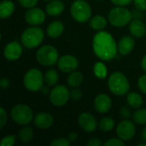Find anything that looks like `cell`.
<instances>
[{
    "instance_id": "cell-1",
    "label": "cell",
    "mask_w": 146,
    "mask_h": 146,
    "mask_svg": "<svg viewBox=\"0 0 146 146\" xmlns=\"http://www.w3.org/2000/svg\"><path fill=\"white\" fill-rule=\"evenodd\" d=\"M92 48L95 55L103 61L114 59L118 51L114 38L110 33L105 31H99L94 35Z\"/></svg>"
},
{
    "instance_id": "cell-2",
    "label": "cell",
    "mask_w": 146,
    "mask_h": 146,
    "mask_svg": "<svg viewBox=\"0 0 146 146\" xmlns=\"http://www.w3.org/2000/svg\"><path fill=\"white\" fill-rule=\"evenodd\" d=\"M108 86L110 91L116 96H123L128 93L130 84L126 75L119 71L110 74L108 80Z\"/></svg>"
},
{
    "instance_id": "cell-3",
    "label": "cell",
    "mask_w": 146,
    "mask_h": 146,
    "mask_svg": "<svg viewBox=\"0 0 146 146\" xmlns=\"http://www.w3.org/2000/svg\"><path fill=\"white\" fill-rule=\"evenodd\" d=\"M44 33L43 29L36 26H33L25 29L21 34V40L22 44L27 49L38 47L44 40Z\"/></svg>"
},
{
    "instance_id": "cell-4",
    "label": "cell",
    "mask_w": 146,
    "mask_h": 146,
    "mask_svg": "<svg viewBox=\"0 0 146 146\" xmlns=\"http://www.w3.org/2000/svg\"><path fill=\"white\" fill-rule=\"evenodd\" d=\"M132 12L124 6H116L113 8L108 15L110 23L116 27H121L132 21Z\"/></svg>"
},
{
    "instance_id": "cell-5",
    "label": "cell",
    "mask_w": 146,
    "mask_h": 146,
    "mask_svg": "<svg viewBox=\"0 0 146 146\" xmlns=\"http://www.w3.org/2000/svg\"><path fill=\"white\" fill-rule=\"evenodd\" d=\"M36 59L38 63L45 67L55 65L59 60L57 50L52 45H44L36 53Z\"/></svg>"
},
{
    "instance_id": "cell-6",
    "label": "cell",
    "mask_w": 146,
    "mask_h": 146,
    "mask_svg": "<svg viewBox=\"0 0 146 146\" xmlns=\"http://www.w3.org/2000/svg\"><path fill=\"white\" fill-rule=\"evenodd\" d=\"M70 13L74 20L78 22H86L92 16V8L85 0L74 1L70 8Z\"/></svg>"
},
{
    "instance_id": "cell-7",
    "label": "cell",
    "mask_w": 146,
    "mask_h": 146,
    "mask_svg": "<svg viewBox=\"0 0 146 146\" xmlns=\"http://www.w3.org/2000/svg\"><path fill=\"white\" fill-rule=\"evenodd\" d=\"M44 82V75L38 68L29 69L23 78L24 86L30 92H38L41 90Z\"/></svg>"
},
{
    "instance_id": "cell-8",
    "label": "cell",
    "mask_w": 146,
    "mask_h": 146,
    "mask_svg": "<svg viewBox=\"0 0 146 146\" xmlns=\"http://www.w3.org/2000/svg\"><path fill=\"white\" fill-rule=\"evenodd\" d=\"M12 120L21 126L29 124L33 119V113L32 109L26 104H16L15 105L10 112Z\"/></svg>"
},
{
    "instance_id": "cell-9",
    "label": "cell",
    "mask_w": 146,
    "mask_h": 146,
    "mask_svg": "<svg viewBox=\"0 0 146 146\" xmlns=\"http://www.w3.org/2000/svg\"><path fill=\"white\" fill-rule=\"evenodd\" d=\"M70 98V92L67 86L59 85L55 86L50 92V101L56 107H61L67 104Z\"/></svg>"
},
{
    "instance_id": "cell-10",
    "label": "cell",
    "mask_w": 146,
    "mask_h": 146,
    "mask_svg": "<svg viewBox=\"0 0 146 146\" xmlns=\"http://www.w3.org/2000/svg\"><path fill=\"white\" fill-rule=\"evenodd\" d=\"M136 132L135 125L129 120H124L121 121L116 127V134L118 138L123 141H128L134 136Z\"/></svg>"
},
{
    "instance_id": "cell-11",
    "label": "cell",
    "mask_w": 146,
    "mask_h": 146,
    "mask_svg": "<svg viewBox=\"0 0 146 146\" xmlns=\"http://www.w3.org/2000/svg\"><path fill=\"white\" fill-rule=\"evenodd\" d=\"M58 68L63 73H71L74 71L78 66L79 62L77 58L72 55H64L61 56L57 62Z\"/></svg>"
},
{
    "instance_id": "cell-12",
    "label": "cell",
    "mask_w": 146,
    "mask_h": 146,
    "mask_svg": "<svg viewBox=\"0 0 146 146\" xmlns=\"http://www.w3.org/2000/svg\"><path fill=\"white\" fill-rule=\"evenodd\" d=\"M44 20L45 14L39 8H31L25 13V21L32 26L41 25Z\"/></svg>"
},
{
    "instance_id": "cell-13",
    "label": "cell",
    "mask_w": 146,
    "mask_h": 146,
    "mask_svg": "<svg viewBox=\"0 0 146 146\" xmlns=\"http://www.w3.org/2000/svg\"><path fill=\"white\" fill-rule=\"evenodd\" d=\"M22 54V47L17 41H11L3 49V56L9 61H15Z\"/></svg>"
},
{
    "instance_id": "cell-14",
    "label": "cell",
    "mask_w": 146,
    "mask_h": 146,
    "mask_svg": "<svg viewBox=\"0 0 146 146\" xmlns=\"http://www.w3.org/2000/svg\"><path fill=\"white\" fill-rule=\"evenodd\" d=\"M78 123L81 129L87 133H92L96 130L98 122L96 118L89 113H82L79 115Z\"/></svg>"
},
{
    "instance_id": "cell-15",
    "label": "cell",
    "mask_w": 146,
    "mask_h": 146,
    "mask_svg": "<svg viewBox=\"0 0 146 146\" xmlns=\"http://www.w3.org/2000/svg\"><path fill=\"white\" fill-rule=\"evenodd\" d=\"M112 101L109 95L101 93L98 95L94 100V108L100 114H105L111 109Z\"/></svg>"
},
{
    "instance_id": "cell-16",
    "label": "cell",
    "mask_w": 146,
    "mask_h": 146,
    "mask_svg": "<svg viewBox=\"0 0 146 146\" xmlns=\"http://www.w3.org/2000/svg\"><path fill=\"white\" fill-rule=\"evenodd\" d=\"M34 125L40 129H48L50 128L54 122V118L53 116L45 112H41L38 113V115H35L34 117Z\"/></svg>"
},
{
    "instance_id": "cell-17",
    "label": "cell",
    "mask_w": 146,
    "mask_h": 146,
    "mask_svg": "<svg viewBox=\"0 0 146 146\" xmlns=\"http://www.w3.org/2000/svg\"><path fill=\"white\" fill-rule=\"evenodd\" d=\"M135 46V41L134 39L130 37V36H124L122 37L119 43H118V51L122 55V56H127L130 54L133 48Z\"/></svg>"
},
{
    "instance_id": "cell-18",
    "label": "cell",
    "mask_w": 146,
    "mask_h": 146,
    "mask_svg": "<svg viewBox=\"0 0 146 146\" xmlns=\"http://www.w3.org/2000/svg\"><path fill=\"white\" fill-rule=\"evenodd\" d=\"M129 30L133 36L136 38H142L145 34L146 26L140 19H134L130 22Z\"/></svg>"
},
{
    "instance_id": "cell-19",
    "label": "cell",
    "mask_w": 146,
    "mask_h": 146,
    "mask_svg": "<svg viewBox=\"0 0 146 146\" xmlns=\"http://www.w3.org/2000/svg\"><path fill=\"white\" fill-rule=\"evenodd\" d=\"M64 32V25L61 21H55L49 24L46 33L51 38H59Z\"/></svg>"
},
{
    "instance_id": "cell-20",
    "label": "cell",
    "mask_w": 146,
    "mask_h": 146,
    "mask_svg": "<svg viewBox=\"0 0 146 146\" xmlns=\"http://www.w3.org/2000/svg\"><path fill=\"white\" fill-rule=\"evenodd\" d=\"M65 9L63 3L60 0H52L45 7V11L48 15L51 16H56L61 15Z\"/></svg>"
},
{
    "instance_id": "cell-21",
    "label": "cell",
    "mask_w": 146,
    "mask_h": 146,
    "mask_svg": "<svg viewBox=\"0 0 146 146\" xmlns=\"http://www.w3.org/2000/svg\"><path fill=\"white\" fill-rule=\"evenodd\" d=\"M15 11V4L10 0H3L0 3V18L6 19Z\"/></svg>"
},
{
    "instance_id": "cell-22",
    "label": "cell",
    "mask_w": 146,
    "mask_h": 146,
    "mask_svg": "<svg viewBox=\"0 0 146 146\" xmlns=\"http://www.w3.org/2000/svg\"><path fill=\"white\" fill-rule=\"evenodd\" d=\"M89 25L92 29L101 31L104 28H105V27L107 26V20L104 16L100 15H94L92 18H91L89 21Z\"/></svg>"
},
{
    "instance_id": "cell-23",
    "label": "cell",
    "mask_w": 146,
    "mask_h": 146,
    "mask_svg": "<svg viewBox=\"0 0 146 146\" xmlns=\"http://www.w3.org/2000/svg\"><path fill=\"white\" fill-rule=\"evenodd\" d=\"M58 80H59L58 73L56 69L53 68L47 70L44 75V80L47 86H54L58 82Z\"/></svg>"
},
{
    "instance_id": "cell-24",
    "label": "cell",
    "mask_w": 146,
    "mask_h": 146,
    "mask_svg": "<svg viewBox=\"0 0 146 146\" xmlns=\"http://www.w3.org/2000/svg\"><path fill=\"white\" fill-rule=\"evenodd\" d=\"M127 102L130 107L133 109H139L143 104V98L141 95L137 92H130L127 94Z\"/></svg>"
},
{
    "instance_id": "cell-25",
    "label": "cell",
    "mask_w": 146,
    "mask_h": 146,
    "mask_svg": "<svg viewBox=\"0 0 146 146\" xmlns=\"http://www.w3.org/2000/svg\"><path fill=\"white\" fill-rule=\"evenodd\" d=\"M83 81V74L79 71H73L67 79V83L71 87H78Z\"/></svg>"
},
{
    "instance_id": "cell-26",
    "label": "cell",
    "mask_w": 146,
    "mask_h": 146,
    "mask_svg": "<svg viewBox=\"0 0 146 146\" xmlns=\"http://www.w3.org/2000/svg\"><path fill=\"white\" fill-rule=\"evenodd\" d=\"M19 139L23 142V143H28L32 140L33 137V129L30 127H24L23 128H21L18 134Z\"/></svg>"
},
{
    "instance_id": "cell-27",
    "label": "cell",
    "mask_w": 146,
    "mask_h": 146,
    "mask_svg": "<svg viewBox=\"0 0 146 146\" xmlns=\"http://www.w3.org/2000/svg\"><path fill=\"white\" fill-rule=\"evenodd\" d=\"M98 126L103 132H110L115 127V121L111 117H104L99 121Z\"/></svg>"
},
{
    "instance_id": "cell-28",
    "label": "cell",
    "mask_w": 146,
    "mask_h": 146,
    "mask_svg": "<svg viewBox=\"0 0 146 146\" xmlns=\"http://www.w3.org/2000/svg\"><path fill=\"white\" fill-rule=\"evenodd\" d=\"M93 71H94V74L98 78V79H104L106 76H107V68L106 66L99 62H97L95 65H94V68H93Z\"/></svg>"
},
{
    "instance_id": "cell-29",
    "label": "cell",
    "mask_w": 146,
    "mask_h": 146,
    "mask_svg": "<svg viewBox=\"0 0 146 146\" xmlns=\"http://www.w3.org/2000/svg\"><path fill=\"white\" fill-rule=\"evenodd\" d=\"M134 122L139 125H145L146 124V109L139 110L134 112L133 115Z\"/></svg>"
},
{
    "instance_id": "cell-30",
    "label": "cell",
    "mask_w": 146,
    "mask_h": 146,
    "mask_svg": "<svg viewBox=\"0 0 146 146\" xmlns=\"http://www.w3.org/2000/svg\"><path fill=\"white\" fill-rule=\"evenodd\" d=\"M70 141L68 139H65V138H58L54 139L51 143V146H69L70 145Z\"/></svg>"
},
{
    "instance_id": "cell-31",
    "label": "cell",
    "mask_w": 146,
    "mask_h": 146,
    "mask_svg": "<svg viewBox=\"0 0 146 146\" xmlns=\"http://www.w3.org/2000/svg\"><path fill=\"white\" fill-rule=\"evenodd\" d=\"M15 142V135H9L5 136L1 140L2 146H12Z\"/></svg>"
},
{
    "instance_id": "cell-32",
    "label": "cell",
    "mask_w": 146,
    "mask_h": 146,
    "mask_svg": "<svg viewBox=\"0 0 146 146\" xmlns=\"http://www.w3.org/2000/svg\"><path fill=\"white\" fill-rule=\"evenodd\" d=\"M104 145L105 146H123L124 145V142L122 139H121L120 138L119 139H116V138H113V139H110L109 140H107L105 143H104Z\"/></svg>"
},
{
    "instance_id": "cell-33",
    "label": "cell",
    "mask_w": 146,
    "mask_h": 146,
    "mask_svg": "<svg viewBox=\"0 0 146 146\" xmlns=\"http://www.w3.org/2000/svg\"><path fill=\"white\" fill-rule=\"evenodd\" d=\"M18 3L24 8L31 9L35 7V5L38 3V0H18Z\"/></svg>"
},
{
    "instance_id": "cell-34",
    "label": "cell",
    "mask_w": 146,
    "mask_h": 146,
    "mask_svg": "<svg viewBox=\"0 0 146 146\" xmlns=\"http://www.w3.org/2000/svg\"><path fill=\"white\" fill-rule=\"evenodd\" d=\"M138 86H139V90L143 92L146 94V74L144 75H141L138 80Z\"/></svg>"
},
{
    "instance_id": "cell-35",
    "label": "cell",
    "mask_w": 146,
    "mask_h": 146,
    "mask_svg": "<svg viewBox=\"0 0 146 146\" xmlns=\"http://www.w3.org/2000/svg\"><path fill=\"white\" fill-rule=\"evenodd\" d=\"M82 97V92L80 89H74L70 92V98L74 100V101H78Z\"/></svg>"
},
{
    "instance_id": "cell-36",
    "label": "cell",
    "mask_w": 146,
    "mask_h": 146,
    "mask_svg": "<svg viewBox=\"0 0 146 146\" xmlns=\"http://www.w3.org/2000/svg\"><path fill=\"white\" fill-rule=\"evenodd\" d=\"M7 122V114L3 108L0 109V128H3Z\"/></svg>"
},
{
    "instance_id": "cell-37",
    "label": "cell",
    "mask_w": 146,
    "mask_h": 146,
    "mask_svg": "<svg viewBox=\"0 0 146 146\" xmlns=\"http://www.w3.org/2000/svg\"><path fill=\"white\" fill-rule=\"evenodd\" d=\"M133 3L140 11L146 10V0H133Z\"/></svg>"
},
{
    "instance_id": "cell-38",
    "label": "cell",
    "mask_w": 146,
    "mask_h": 146,
    "mask_svg": "<svg viewBox=\"0 0 146 146\" xmlns=\"http://www.w3.org/2000/svg\"><path fill=\"white\" fill-rule=\"evenodd\" d=\"M133 0H111L113 4L116 6H127L130 4Z\"/></svg>"
},
{
    "instance_id": "cell-39",
    "label": "cell",
    "mask_w": 146,
    "mask_h": 146,
    "mask_svg": "<svg viewBox=\"0 0 146 146\" xmlns=\"http://www.w3.org/2000/svg\"><path fill=\"white\" fill-rule=\"evenodd\" d=\"M86 145L89 146H100L102 145V142L98 139L92 138L86 143Z\"/></svg>"
},
{
    "instance_id": "cell-40",
    "label": "cell",
    "mask_w": 146,
    "mask_h": 146,
    "mask_svg": "<svg viewBox=\"0 0 146 146\" xmlns=\"http://www.w3.org/2000/svg\"><path fill=\"white\" fill-rule=\"evenodd\" d=\"M121 116L124 117V118H128V117L131 115V112H130V110H129L127 108L123 107V108H121Z\"/></svg>"
},
{
    "instance_id": "cell-41",
    "label": "cell",
    "mask_w": 146,
    "mask_h": 146,
    "mask_svg": "<svg viewBox=\"0 0 146 146\" xmlns=\"http://www.w3.org/2000/svg\"><path fill=\"white\" fill-rule=\"evenodd\" d=\"M0 86L3 89L8 88L9 86V80L8 78H3L0 81Z\"/></svg>"
},
{
    "instance_id": "cell-42",
    "label": "cell",
    "mask_w": 146,
    "mask_h": 146,
    "mask_svg": "<svg viewBox=\"0 0 146 146\" xmlns=\"http://www.w3.org/2000/svg\"><path fill=\"white\" fill-rule=\"evenodd\" d=\"M77 138H78V135H77V133H71L69 135H68V139H69V141L70 142H74L76 139H77Z\"/></svg>"
},
{
    "instance_id": "cell-43",
    "label": "cell",
    "mask_w": 146,
    "mask_h": 146,
    "mask_svg": "<svg viewBox=\"0 0 146 146\" xmlns=\"http://www.w3.org/2000/svg\"><path fill=\"white\" fill-rule=\"evenodd\" d=\"M140 64H141V68H143V70L146 72V56H145L142 58L141 63H140Z\"/></svg>"
},
{
    "instance_id": "cell-44",
    "label": "cell",
    "mask_w": 146,
    "mask_h": 146,
    "mask_svg": "<svg viewBox=\"0 0 146 146\" xmlns=\"http://www.w3.org/2000/svg\"><path fill=\"white\" fill-rule=\"evenodd\" d=\"M141 139L144 142H146V127L143 128L141 132Z\"/></svg>"
},
{
    "instance_id": "cell-45",
    "label": "cell",
    "mask_w": 146,
    "mask_h": 146,
    "mask_svg": "<svg viewBox=\"0 0 146 146\" xmlns=\"http://www.w3.org/2000/svg\"><path fill=\"white\" fill-rule=\"evenodd\" d=\"M41 91H43V93H44V94L48 93V92H49V91H47V88L46 87H42L41 88Z\"/></svg>"
},
{
    "instance_id": "cell-46",
    "label": "cell",
    "mask_w": 146,
    "mask_h": 146,
    "mask_svg": "<svg viewBox=\"0 0 146 146\" xmlns=\"http://www.w3.org/2000/svg\"><path fill=\"white\" fill-rule=\"evenodd\" d=\"M139 146H146V142H144V143H140L138 145Z\"/></svg>"
},
{
    "instance_id": "cell-47",
    "label": "cell",
    "mask_w": 146,
    "mask_h": 146,
    "mask_svg": "<svg viewBox=\"0 0 146 146\" xmlns=\"http://www.w3.org/2000/svg\"><path fill=\"white\" fill-rule=\"evenodd\" d=\"M44 1H45V2H50V1H52V0H44Z\"/></svg>"
}]
</instances>
